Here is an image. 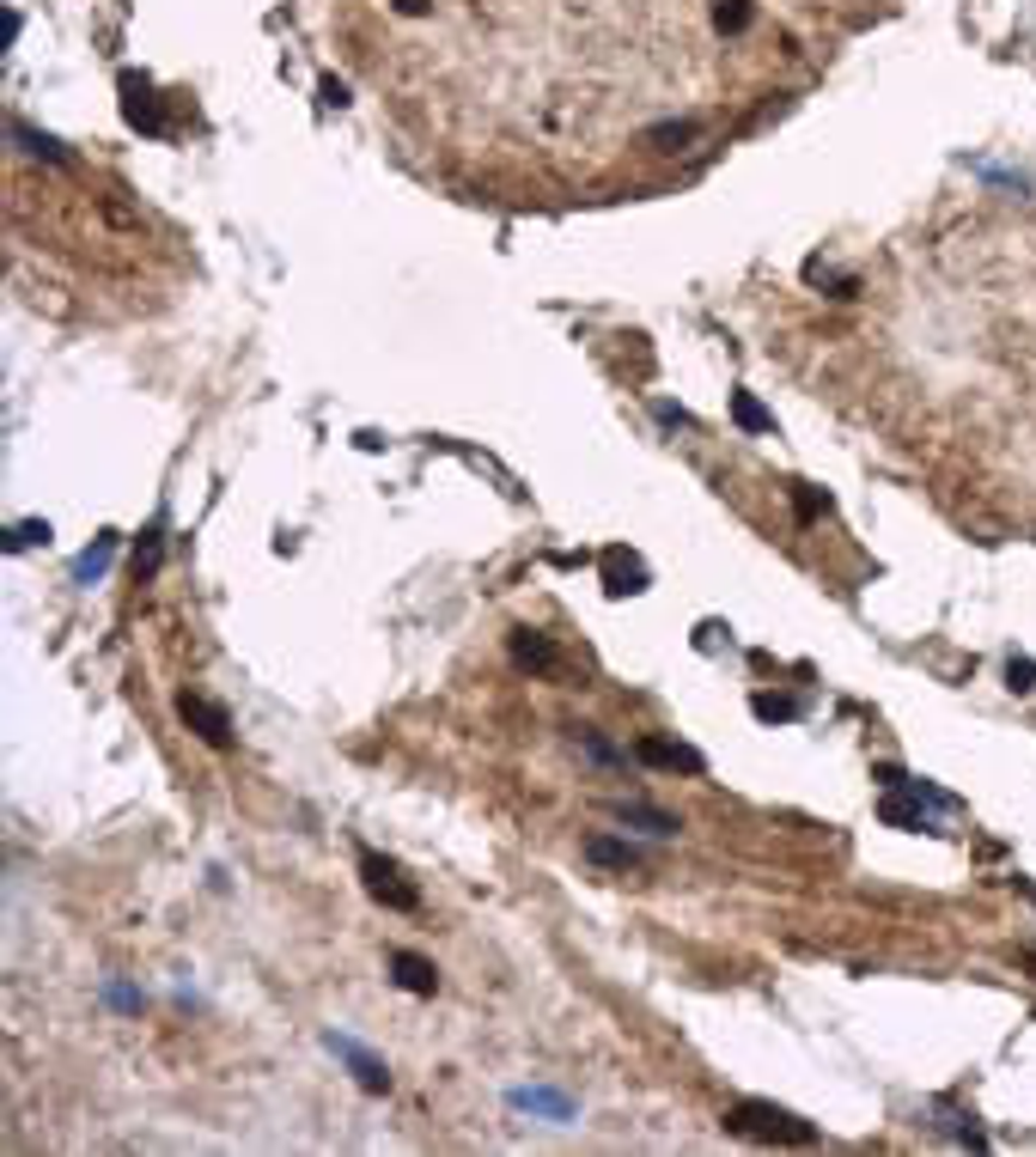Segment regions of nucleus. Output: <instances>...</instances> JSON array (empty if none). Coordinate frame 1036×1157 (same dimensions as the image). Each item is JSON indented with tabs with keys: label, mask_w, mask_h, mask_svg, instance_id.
I'll use <instances>...</instances> for the list:
<instances>
[{
	"label": "nucleus",
	"mask_w": 1036,
	"mask_h": 1157,
	"mask_svg": "<svg viewBox=\"0 0 1036 1157\" xmlns=\"http://www.w3.org/2000/svg\"><path fill=\"white\" fill-rule=\"evenodd\" d=\"M324 104H336V111H342V104H348V86H342V80H324Z\"/></svg>",
	"instance_id": "nucleus-24"
},
{
	"label": "nucleus",
	"mask_w": 1036,
	"mask_h": 1157,
	"mask_svg": "<svg viewBox=\"0 0 1036 1157\" xmlns=\"http://www.w3.org/2000/svg\"><path fill=\"white\" fill-rule=\"evenodd\" d=\"M817 512H830V494H811V488L799 482V518H817Z\"/></svg>",
	"instance_id": "nucleus-22"
},
{
	"label": "nucleus",
	"mask_w": 1036,
	"mask_h": 1157,
	"mask_svg": "<svg viewBox=\"0 0 1036 1157\" xmlns=\"http://www.w3.org/2000/svg\"><path fill=\"white\" fill-rule=\"evenodd\" d=\"M55 530L43 524V518H31V524H13V536H7V549L19 555V549H38V542H49Z\"/></svg>",
	"instance_id": "nucleus-17"
},
{
	"label": "nucleus",
	"mask_w": 1036,
	"mask_h": 1157,
	"mask_svg": "<svg viewBox=\"0 0 1036 1157\" xmlns=\"http://www.w3.org/2000/svg\"><path fill=\"white\" fill-rule=\"evenodd\" d=\"M134 567H140V573H153V567H159V524H153V530H147V542L134 549Z\"/></svg>",
	"instance_id": "nucleus-21"
},
{
	"label": "nucleus",
	"mask_w": 1036,
	"mask_h": 1157,
	"mask_svg": "<svg viewBox=\"0 0 1036 1157\" xmlns=\"http://www.w3.org/2000/svg\"><path fill=\"white\" fill-rule=\"evenodd\" d=\"M616 816L628 822V828H647V835H677V822L671 810H659V805H647V799H616Z\"/></svg>",
	"instance_id": "nucleus-8"
},
{
	"label": "nucleus",
	"mask_w": 1036,
	"mask_h": 1157,
	"mask_svg": "<svg viewBox=\"0 0 1036 1157\" xmlns=\"http://www.w3.org/2000/svg\"><path fill=\"white\" fill-rule=\"evenodd\" d=\"M732 421H738L744 432H774V415H768L750 390H732Z\"/></svg>",
	"instance_id": "nucleus-13"
},
{
	"label": "nucleus",
	"mask_w": 1036,
	"mask_h": 1157,
	"mask_svg": "<svg viewBox=\"0 0 1036 1157\" xmlns=\"http://www.w3.org/2000/svg\"><path fill=\"white\" fill-rule=\"evenodd\" d=\"M177 713H184V726H190L207 749H226V743H232V713H226L220 701H207V695H184V701H177Z\"/></svg>",
	"instance_id": "nucleus-3"
},
{
	"label": "nucleus",
	"mask_w": 1036,
	"mask_h": 1157,
	"mask_svg": "<svg viewBox=\"0 0 1036 1157\" xmlns=\"http://www.w3.org/2000/svg\"><path fill=\"white\" fill-rule=\"evenodd\" d=\"M634 755H640L647 768H665V774H707L701 749H689V743H671V737H640V743H634Z\"/></svg>",
	"instance_id": "nucleus-4"
},
{
	"label": "nucleus",
	"mask_w": 1036,
	"mask_h": 1157,
	"mask_svg": "<svg viewBox=\"0 0 1036 1157\" xmlns=\"http://www.w3.org/2000/svg\"><path fill=\"white\" fill-rule=\"evenodd\" d=\"M750 19H757L750 0H720V7H713V25H720V31H744Z\"/></svg>",
	"instance_id": "nucleus-16"
},
{
	"label": "nucleus",
	"mask_w": 1036,
	"mask_h": 1157,
	"mask_svg": "<svg viewBox=\"0 0 1036 1157\" xmlns=\"http://www.w3.org/2000/svg\"><path fill=\"white\" fill-rule=\"evenodd\" d=\"M513 664H518V670H537V676H549L561 658H555V646H549L537 628H518V634H513Z\"/></svg>",
	"instance_id": "nucleus-7"
},
{
	"label": "nucleus",
	"mask_w": 1036,
	"mask_h": 1157,
	"mask_svg": "<svg viewBox=\"0 0 1036 1157\" xmlns=\"http://www.w3.org/2000/svg\"><path fill=\"white\" fill-rule=\"evenodd\" d=\"M603 578H610V597H628V591H647V567H640L628 549H610L603 555Z\"/></svg>",
	"instance_id": "nucleus-9"
},
{
	"label": "nucleus",
	"mask_w": 1036,
	"mask_h": 1157,
	"mask_svg": "<svg viewBox=\"0 0 1036 1157\" xmlns=\"http://www.w3.org/2000/svg\"><path fill=\"white\" fill-rule=\"evenodd\" d=\"M397 13H403V19H421V13H427V0H397Z\"/></svg>",
	"instance_id": "nucleus-25"
},
{
	"label": "nucleus",
	"mask_w": 1036,
	"mask_h": 1157,
	"mask_svg": "<svg viewBox=\"0 0 1036 1157\" xmlns=\"http://www.w3.org/2000/svg\"><path fill=\"white\" fill-rule=\"evenodd\" d=\"M1006 689H1012V695H1030V689H1036V664H1030V658H1012V664H1006Z\"/></svg>",
	"instance_id": "nucleus-18"
},
{
	"label": "nucleus",
	"mask_w": 1036,
	"mask_h": 1157,
	"mask_svg": "<svg viewBox=\"0 0 1036 1157\" xmlns=\"http://www.w3.org/2000/svg\"><path fill=\"white\" fill-rule=\"evenodd\" d=\"M757 713H762V719H799V701H774V695H757Z\"/></svg>",
	"instance_id": "nucleus-20"
},
{
	"label": "nucleus",
	"mask_w": 1036,
	"mask_h": 1157,
	"mask_svg": "<svg viewBox=\"0 0 1036 1157\" xmlns=\"http://www.w3.org/2000/svg\"><path fill=\"white\" fill-rule=\"evenodd\" d=\"M324 1041H330V1054H342V1060L354 1066V1078H360V1091H372V1097H378V1091H390V1072H384V1060H378V1054H366L360 1041H348V1036H336V1030H330Z\"/></svg>",
	"instance_id": "nucleus-6"
},
{
	"label": "nucleus",
	"mask_w": 1036,
	"mask_h": 1157,
	"mask_svg": "<svg viewBox=\"0 0 1036 1157\" xmlns=\"http://www.w3.org/2000/svg\"><path fill=\"white\" fill-rule=\"evenodd\" d=\"M117 561V530H104L98 542H92V549L74 561V578H80V585H98V578H104V567H111Z\"/></svg>",
	"instance_id": "nucleus-12"
},
{
	"label": "nucleus",
	"mask_w": 1036,
	"mask_h": 1157,
	"mask_svg": "<svg viewBox=\"0 0 1036 1157\" xmlns=\"http://www.w3.org/2000/svg\"><path fill=\"white\" fill-rule=\"evenodd\" d=\"M580 749L592 755L598 768H622V762H628V755H622V749H616L610 737H603V732H580Z\"/></svg>",
	"instance_id": "nucleus-15"
},
{
	"label": "nucleus",
	"mask_w": 1036,
	"mask_h": 1157,
	"mask_svg": "<svg viewBox=\"0 0 1036 1157\" xmlns=\"http://www.w3.org/2000/svg\"><path fill=\"white\" fill-rule=\"evenodd\" d=\"M360 878H366L372 901H384V908H397V914H415V908H421V889L403 878V865H397V859H384V853H360Z\"/></svg>",
	"instance_id": "nucleus-2"
},
{
	"label": "nucleus",
	"mask_w": 1036,
	"mask_h": 1157,
	"mask_svg": "<svg viewBox=\"0 0 1036 1157\" xmlns=\"http://www.w3.org/2000/svg\"><path fill=\"white\" fill-rule=\"evenodd\" d=\"M122 116L140 128V134H165L171 122L159 116V98H153V86L140 80V74H122Z\"/></svg>",
	"instance_id": "nucleus-5"
},
{
	"label": "nucleus",
	"mask_w": 1036,
	"mask_h": 1157,
	"mask_svg": "<svg viewBox=\"0 0 1036 1157\" xmlns=\"http://www.w3.org/2000/svg\"><path fill=\"white\" fill-rule=\"evenodd\" d=\"M390 968H397V987L403 993H434L439 987V974H434V963H427V957H415V951H397V957H390Z\"/></svg>",
	"instance_id": "nucleus-10"
},
{
	"label": "nucleus",
	"mask_w": 1036,
	"mask_h": 1157,
	"mask_svg": "<svg viewBox=\"0 0 1036 1157\" xmlns=\"http://www.w3.org/2000/svg\"><path fill=\"white\" fill-rule=\"evenodd\" d=\"M13 140H25V153H38V159H49V165H67V147H61V140H49V134H38V128H25V122H13Z\"/></svg>",
	"instance_id": "nucleus-14"
},
{
	"label": "nucleus",
	"mask_w": 1036,
	"mask_h": 1157,
	"mask_svg": "<svg viewBox=\"0 0 1036 1157\" xmlns=\"http://www.w3.org/2000/svg\"><path fill=\"white\" fill-rule=\"evenodd\" d=\"M586 859H592V865H610V872H628V865H640L647 853H640L634 841H610V835H592V841H586Z\"/></svg>",
	"instance_id": "nucleus-11"
},
{
	"label": "nucleus",
	"mask_w": 1036,
	"mask_h": 1157,
	"mask_svg": "<svg viewBox=\"0 0 1036 1157\" xmlns=\"http://www.w3.org/2000/svg\"><path fill=\"white\" fill-rule=\"evenodd\" d=\"M726 1133H744V1139H774V1145H811L817 1127L774 1103H732L726 1109Z\"/></svg>",
	"instance_id": "nucleus-1"
},
{
	"label": "nucleus",
	"mask_w": 1036,
	"mask_h": 1157,
	"mask_svg": "<svg viewBox=\"0 0 1036 1157\" xmlns=\"http://www.w3.org/2000/svg\"><path fill=\"white\" fill-rule=\"evenodd\" d=\"M653 415H659V421H671V426H695V421H689V415H683V409H677V403H659V409H653Z\"/></svg>",
	"instance_id": "nucleus-23"
},
{
	"label": "nucleus",
	"mask_w": 1036,
	"mask_h": 1157,
	"mask_svg": "<svg viewBox=\"0 0 1036 1157\" xmlns=\"http://www.w3.org/2000/svg\"><path fill=\"white\" fill-rule=\"evenodd\" d=\"M695 134H701V122H665V128H653L647 140H665V147L677 140V147H683V140H695Z\"/></svg>",
	"instance_id": "nucleus-19"
}]
</instances>
